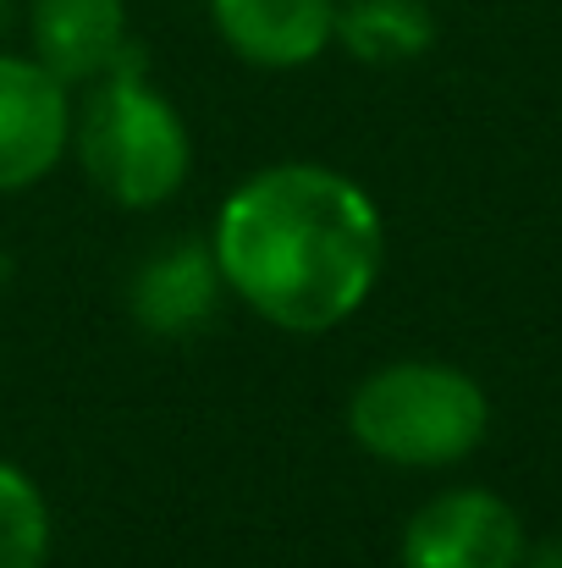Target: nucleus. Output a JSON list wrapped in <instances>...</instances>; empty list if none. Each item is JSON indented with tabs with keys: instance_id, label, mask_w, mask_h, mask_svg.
<instances>
[{
	"instance_id": "obj_7",
	"label": "nucleus",
	"mask_w": 562,
	"mask_h": 568,
	"mask_svg": "<svg viewBox=\"0 0 562 568\" xmlns=\"http://www.w3.org/2000/svg\"><path fill=\"white\" fill-rule=\"evenodd\" d=\"M28 44H33V61L44 72H55L67 89L94 83L122 61L127 0H33Z\"/></svg>"
},
{
	"instance_id": "obj_1",
	"label": "nucleus",
	"mask_w": 562,
	"mask_h": 568,
	"mask_svg": "<svg viewBox=\"0 0 562 568\" xmlns=\"http://www.w3.org/2000/svg\"><path fill=\"white\" fill-rule=\"evenodd\" d=\"M221 287L282 332L315 337L370 298L386 232L359 183L331 166L287 161L226 193L210 237Z\"/></svg>"
},
{
	"instance_id": "obj_9",
	"label": "nucleus",
	"mask_w": 562,
	"mask_h": 568,
	"mask_svg": "<svg viewBox=\"0 0 562 568\" xmlns=\"http://www.w3.org/2000/svg\"><path fill=\"white\" fill-rule=\"evenodd\" d=\"M337 39L370 61V67H391L419 55L436 39V17L425 0H348L337 6Z\"/></svg>"
},
{
	"instance_id": "obj_4",
	"label": "nucleus",
	"mask_w": 562,
	"mask_h": 568,
	"mask_svg": "<svg viewBox=\"0 0 562 568\" xmlns=\"http://www.w3.org/2000/svg\"><path fill=\"white\" fill-rule=\"evenodd\" d=\"M524 525L491 491H441L402 530V568H519Z\"/></svg>"
},
{
	"instance_id": "obj_8",
	"label": "nucleus",
	"mask_w": 562,
	"mask_h": 568,
	"mask_svg": "<svg viewBox=\"0 0 562 568\" xmlns=\"http://www.w3.org/2000/svg\"><path fill=\"white\" fill-rule=\"evenodd\" d=\"M215 254L210 243H166L144 271H139V287H133V310L150 332L161 337H183L193 332L210 310H215Z\"/></svg>"
},
{
	"instance_id": "obj_6",
	"label": "nucleus",
	"mask_w": 562,
	"mask_h": 568,
	"mask_svg": "<svg viewBox=\"0 0 562 568\" xmlns=\"http://www.w3.org/2000/svg\"><path fill=\"white\" fill-rule=\"evenodd\" d=\"M210 22L248 67L287 72L337 39V0H210Z\"/></svg>"
},
{
	"instance_id": "obj_11",
	"label": "nucleus",
	"mask_w": 562,
	"mask_h": 568,
	"mask_svg": "<svg viewBox=\"0 0 562 568\" xmlns=\"http://www.w3.org/2000/svg\"><path fill=\"white\" fill-rule=\"evenodd\" d=\"M530 568H562V541H558V547H546V552H541Z\"/></svg>"
},
{
	"instance_id": "obj_2",
	"label": "nucleus",
	"mask_w": 562,
	"mask_h": 568,
	"mask_svg": "<svg viewBox=\"0 0 562 568\" xmlns=\"http://www.w3.org/2000/svg\"><path fill=\"white\" fill-rule=\"evenodd\" d=\"M486 392L452 365H386L359 381L348 403V430L375 458L402 464V469H436L458 464L480 447L486 436Z\"/></svg>"
},
{
	"instance_id": "obj_5",
	"label": "nucleus",
	"mask_w": 562,
	"mask_h": 568,
	"mask_svg": "<svg viewBox=\"0 0 562 568\" xmlns=\"http://www.w3.org/2000/svg\"><path fill=\"white\" fill-rule=\"evenodd\" d=\"M72 139V100L33 55H0V193L39 183Z\"/></svg>"
},
{
	"instance_id": "obj_3",
	"label": "nucleus",
	"mask_w": 562,
	"mask_h": 568,
	"mask_svg": "<svg viewBox=\"0 0 562 568\" xmlns=\"http://www.w3.org/2000/svg\"><path fill=\"white\" fill-rule=\"evenodd\" d=\"M78 155L105 199L127 210H155L187 178V128L150 83L122 72L89 100Z\"/></svg>"
},
{
	"instance_id": "obj_10",
	"label": "nucleus",
	"mask_w": 562,
	"mask_h": 568,
	"mask_svg": "<svg viewBox=\"0 0 562 568\" xmlns=\"http://www.w3.org/2000/svg\"><path fill=\"white\" fill-rule=\"evenodd\" d=\"M50 558V514L39 486L0 458V568H44Z\"/></svg>"
}]
</instances>
